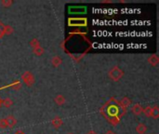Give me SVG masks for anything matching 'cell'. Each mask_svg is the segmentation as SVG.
I'll return each mask as SVG.
<instances>
[{
    "label": "cell",
    "instance_id": "cell-1",
    "mask_svg": "<svg viewBox=\"0 0 159 134\" xmlns=\"http://www.w3.org/2000/svg\"><path fill=\"white\" fill-rule=\"evenodd\" d=\"M126 112L127 110L120 104V102L115 98H111L100 109L102 117L112 125H117L126 115Z\"/></svg>",
    "mask_w": 159,
    "mask_h": 134
},
{
    "label": "cell",
    "instance_id": "cell-2",
    "mask_svg": "<svg viewBox=\"0 0 159 134\" xmlns=\"http://www.w3.org/2000/svg\"><path fill=\"white\" fill-rule=\"evenodd\" d=\"M108 76H109L111 80H113L115 82H117V81H119L123 77L124 72L118 66L116 65V66H114V67H112L110 69V71L108 72Z\"/></svg>",
    "mask_w": 159,
    "mask_h": 134
},
{
    "label": "cell",
    "instance_id": "cell-3",
    "mask_svg": "<svg viewBox=\"0 0 159 134\" xmlns=\"http://www.w3.org/2000/svg\"><path fill=\"white\" fill-rule=\"evenodd\" d=\"M21 79H22V81L25 83V85L28 86V87L33 86L34 83V75H33L30 71L24 72V73L21 75Z\"/></svg>",
    "mask_w": 159,
    "mask_h": 134
},
{
    "label": "cell",
    "instance_id": "cell-4",
    "mask_svg": "<svg viewBox=\"0 0 159 134\" xmlns=\"http://www.w3.org/2000/svg\"><path fill=\"white\" fill-rule=\"evenodd\" d=\"M143 106L140 104H136L132 106L131 108V112L135 115V116H140L143 114Z\"/></svg>",
    "mask_w": 159,
    "mask_h": 134
},
{
    "label": "cell",
    "instance_id": "cell-5",
    "mask_svg": "<svg viewBox=\"0 0 159 134\" xmlns=\"http://www.w3.org/2000/svg\"><path fill=\"white\" fill-rule=\"evenodd\" d=\"M62 124H63V121L60 117H55L51 121V125L54 129H59L60 127L62 126Z\"/></svg>",
    "mask_w": 159,
    "mask_h": 134
},
{
    "label": "cell",
    "instance_id": "cell-6",
    "mask_svg": "<svg viewBox=\"0 0 159 134\" xmlns=\"http://www.w3.org/2000/svg\"><path fill=\"white\" fill-rule=\"evenodd\" d=\"M5 119H6L7 128H13V127L16 125V123H17V119H16L13 116H11V115L7 116Z\"/></svg>",
    "mask_w": 159,
    "mask_h": 134
},
{
    "label": "cell",
    "instance_id": "cell-7",
    "mask_svg": "<svg viewBox=\"0 0 159 134\" xmlns=\"http://www.w3.org/2000/svg\"><path fill=\"white\" fill-rule=\"evenodd\" d=\"M148 62H149L152 66L157 67L159 63V57L157 55V54H153V55H151V56L148 58Z\"/></svg>",
    "mask_w": 159,
    "mask_h": 134
},
{
    "label": "cell",
    "instance_id": "cell-8",
    "mask_svg": "<svg viewBox=\"0 0 159 134\" xmlns=\"http://www.w3.org/2000/svg\"><path fill=\"white\" fill-rule=\"evenodd\" d=\"M148 131V128L145 124L143 123H140L138 124V126L136 127V132L138 134H145Z\"/></svg>",
    "mask_w": 159,
    "mask_h": 134
},
{
    "label": "cell",
    "instance_id": "cell-9",
    "mask_svg": "<svg viewBox=\"0 0 159 134\" xmlns=\"http://www.w3.org/2000/svg\"><path fill=\"white\" fill-rule=\"evenodd\" d=\"M65 97L61 94H58L55 98H54V102L57 105L61 106V105H63L65 104Z\"/></svg>",
    "mask_w": 159,
    "mask_h": 134
},
{
    "label": "cell",
    "instance_id": "cell-10",
    "mask_svg": "<svg viewBox=\"0 0 159 134\" xmlns=\"http://www.w3.org/2000/svg\"><path fill=\"white\" fill-rule=\"evenodd\" d=\"M132 104V101L129 99V98H128V97H124L121 101H120V104L127 110V108L130 105Z\"/></svg>",
    "mask_w": 159,
    "mask_h": 134
},
{
    "label": "cell",
    "instance_id": "cell-11",
    "mask_svg": "<svg viewBox=\"0 0 159 134\" xmlns=\"http://www.w3.org/2000/svg\"><path fill=\"white\" fill-rule=\"evenodd\" d=\"M61 62H62V60L60 56H55L51 60V63L54 67H59L61 64Z\"/></svg>",
    "mask_w": 159,
    "mask_h": 134
},
{
    "label": "cell",
    "instance_id": "cell-12",
    "mask_svg": "<svg viewBox=\"0 0 159 134\" xmlns=\"http://www.w3.org/2000/svg\"><path fill=\"white\" fill-rule=\"evenodd\" d=\"M21 82L20 81V80H15V81H13L10 85H9V87L12 89V90H20L21 89Z\"/></svg>",
    "mask_w": 159,
    "mask_h": 134
},
{
    "label": "cell",
    "instance_id": "cell-13",
    "mask_svg": "<svg viewBox=\"0 0 159 134\" xmlns=\"http://www.w3.org/2000/svg\"><path fill=\"white\" fill-rule=\"evenodd\" d=\"M151 118H153L154 119H157L159 118V108L157 105H155L152 107V116Z\"/></svg>",
    "mask_w": 159,
    "mask_h": 134
},
{
    "label": "cell",
    "instance_id": "cell-14",
    "mask_svg": "<svg viewBox=\"0 0 159 134\" xmlns=\"http://www.w3.org/2000/svg\"><path fill=\"white\" fill-rule=\"evenodd\" d=\"M12 104H13V101H12L11 99H9V98H6L5 100H3V101H2V105H3V106H5L6 108L10 107Z\"/></svg>",
    "mask_w": 159,
    "mask_h": 134
},
{
    "label": "cell",
    "instance_id": "cell-15",
    "mask_svg": "<svg viewBox=\"0 0 159 134\" xmlns=\"http://www.w3.org/2000/svg\"><path fill=\"white\" fill-rule=\"evenodd\" d=\"M30 46H31V48H32L33 49H34L40 47L41 45H40V42H39L36 38H34V39H32V40L30 41Z\"/></svg>",
    "mask_w": 159,
    "mask_h": 134
},
{
    "label": "cell",
    "instance_id": "cell-16",
    "mask_svg": "<svg viewBox=\"0 0 159 134\" xmlns=\"http://www.w3.org/2000/svg\"><path fill=\"white\" fill-rule=\"evenodd\" d=\"M33 51H34V55H36V56H42L44 54V52H45L44 49L41 46L36 48V49H33Z\"/></svg>",
    "mask_w": 159,
    "mask_h": 134
},
{
    "label": "cell",
    "instance_id": "cell-17",
    "mask_svg": "<svg viewBox=\"0 0 159 134\" xmlns=\"http://www.w3.org/2000/svg\"><path fill=\"white\" fill-rule=\"evenodd\" d=\"M13 32H14V29H13L12 26H10V25H5V30H4L5 35H9Z\"/></svg>",
    "mask_w": 159,
    "mask_h": 134
},
{
    "label": "cell",
    "instance_id": "cell-18",
    "mask_svg": "<svg viewBox=\"0 0 159 134\" xmlns=\"http://www.w3.org/2000/svg\"><path fill=\"white\" fill-rule=\"evenodd\" d=\"M143 113L147 118H151V116H152V107H151V106H146V107L143 109Z\"/></svg>",
    "mask_w": 159,
    "mask_h": 134
},
{
    "label": "cell",
    "instance_id": "cell-19",
    "mask_svg": "<svg viewBox=\"0 0 159 134\" xmlns=\"http://www.w3.org/2000/svg\"><path fill=\"white\" fill-rule=\"evenodd\" d=\"M14 2L12 0H1L0 4L4 7H9Z\"/></svg>",
    "mask_w": 159,
    "mask_h": 134
},
{
    "label": "cell",
    "instance_id": "cell-20",
    "mask_svg": "<svg viewBox=\"0 0 159 134\" xmlns=\"http://www.w3.org/2000/svg\"><path fill=\"white\" fill-rule=\"evenodd\" d=\"M7 122H6V119L5 118H1L0 119V129H7Z\"/></svg>",
    "mask_w": 159,
    "mask_h": 134
},
{
    "label": "cell",
    "instance_id": "cell-21",
    "mask_svg": "<svg viewBox=\"0 0 159 134\" xmlns=\"http://www.w3.org/2000/svg\"><path fill=\"white\" fill-rule=\"evenodd\" d=\"M5 25L6 24H4L2 21H0V31H4L5 30ZM5 34V33H4Z\"/></svg>",
    "mask_w": 159,
    "mask_h": 134
},
{
    "label": "cell",
    "instance_id": "cell-22",
    "mask_svg": "<svg viewBox=\"0 0 159 134\" xmlns=\"http://www.w3.org/2000/svg\"><path fill=\"white\" fill-rule=\"evenodd\" d=\"M104 134H116V132H114L113 131H108V132H106Z\"/></svg>",
    "mask_w": 159,
    "mask_h": 134
},
{
    "label": "cell",
    "instance_id": "cell-23",
    "mask_svg": "<svg viewBox=\"0 0 159 134\" xmlns=\"http://www.w3.org/2000/svg\"><path fill=\"white\" fill-rule=\"evenodd\" d=\"M14 134H25L23 132H21V131H18V132H16Z\"/></svg>",
    "mask_w": 159,
    "mask_h": 134
},
{
    "label": "cell",
    "instance_id": "cell-24",
    "mask_svg": "<svg viewBox=\"0 0 159 134\" xmlns=\"http://www.w3.org/2000/svg\"><path fill=\"white\" fill-rule=\"evenodd\" d=\"M88 134H97V132H95L94 131H90V132H89Z\"/></svg>",
    "mask_w": 159,
    "mask_h": 134
},
{
    "label": "cell",
    "instance_id": "cell-25",
    "mask_svg": "<svg viewBox=\"0 0 159 134\" xmlns=\"http://www.w3.org/2000/svg\"><path fill=\"white\" fill-rule=\"evenodd\" d=\"M1 105H2V101L0 100V106H1Z\"/></svg>",
    "mask_w": 159,
    "mask_h": 134
},
{
    "label": "cell",
    "instance_id": "cell-26",
    "mask_svg": "<svg viewBox=\"0 0 159 134\" xmlns=\"http://www.w3.org/2000/svg\"><path fill=\"white\" fill-rule=\"evenodd\" d=\"M67 134H74V133H67Z\"/></svg>",
    "mask_w": 159,
    "mask_h": 134
}]
</instances>
